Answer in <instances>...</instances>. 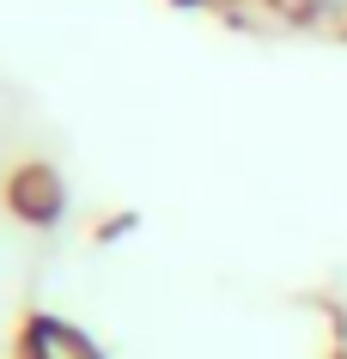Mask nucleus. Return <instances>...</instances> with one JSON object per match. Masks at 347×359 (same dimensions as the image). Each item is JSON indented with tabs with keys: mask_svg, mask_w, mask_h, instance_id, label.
Masks as SVG:
<instances>
[{
	"mask_svg": "<svg viewBox=\"0 0 347 359\" xmlns=\"http://www.w3.org/2000/svg\"><path fill=\"white\" fill-rule=\"evenodd\" d=\"M292 25H323V31H347V0H262Z\"/></svg>",
	"mask_w": 347,
	"mask_h": 359,
	"instance_id": "2",
	"label": "nucleus"
},
{
	"mask_svg": "<svg viewBox=\"0 0 347 359\" xmlns=\"http://www.w3.org/2000/svg\"><path fill=\"white\" fill-rule=\"evenodd\" d=\"M19 359H104V347L67 317H31L19 329Z\"/></svg>",
	"mask_w": 347,
	"mask_h": 359,
	"instance_id": "1",
	"label": "nucleus"
}]
</instances>
